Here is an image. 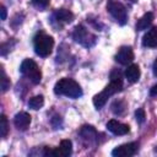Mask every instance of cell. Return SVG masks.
Segmentation results:
<instances>
[{
	"mask_svg": "<svg viewBox=\"0 0 157 157\" xmlns=\"http://www.w3.org/2000/svg\"><path fill=\"white\" fill-rule=\"evenodd\" d=\"M123 90V76L119 70H113L110 74V82L104 87L102 92L93 97V104L97 109H101L108 101V98Z\"/></svg>",
	"mask_w": 157,
	"mask_h": 157,
	"instance_id": "cell-1",
	"label": "cell"
},
{
	"mask_svg": "<svg viewBox=\"0 0 157 157\" xmlns=\"http://www.w3.org/2000/svg\"><path fill=\"white\" fill-rule=\"evenodd\" d=\"M54 93L58 96H66L69 98H78L82 96V90L75 80L64 77L55 83Z\"/></svg>",
	"mask_w": 157,
	"mask_h": 157,
	"instance_id": "cell-2",
	"label": "cell"
},
{
	"mask_svg": "<svg viewBox=\"0 0 157 157\" xmlns=\"http://www.w3.org/2000/svg\"><path fill=\"white\" fill-rule=\"evenodd\" d=\"M53 47H54V39L44 33V32H38L34 38H33V48H34V52L37 55L42 56V58H45L48 55H50L52 50H53Z\"/></svg>",
	"mask_w": 157,
	"mask_h": 157,
	"instance_id": "cell-3",
	"label": "cell"
},
{
	"mask_svg": "<svg viewBox=\"0 0 157 157\" xmlns=\"http://www.w3.org/2000/svg\"><path fill=\"white\" fill-rule=\"evenodd\" d=\"M20 71L25 77H27L34 85H38L42 80V72L38 65L36 64V61L32 59H25L20 66Z\"/></svg>",
	"mask_w": 157,
	"mask_h": 157,
	"instance_id": "cell-4",
	"label": "cell"
},
{
	"mask_svg": "<svg viewBox=\"0 0 157 157\" xmlns=\"http://www.w3.org/2000/svg\"><path fill=\"white\" fill-rule=\"evenodd\" d=\"M107 10H108V12L113 16V18L119 25L124 26L126 23V21H128V12H126L125 6L121 2L115 1V0H108Z\"/></svg>",
	"mask_w": 157,
	"mask_h": 157,
	"instance_id": "cell-5",
	"label": "cell"
},
{
	"mask_svg": "<svg viewBox=\"0 0 157 157\" xmlns=\"http://www.w3.org/2000/svg\"><path fill=\"white\" fill-rule=\"evenodd\" d=\"M72 38L75 42L80 43L81 45H83L86 48H90L96 43V37L92 33H90L82 25H78L75 27V29L72 32Z\"/></svg>",
	"mask_w": 157,
	"mask_h": 157,
	"instance_id": "cell-6",
	"label": "cell"
},
{
	"mask_svg": "<svg viewBox=\"0 0 157 157\" xmlns=\"http://www.w3.org/2000/svg\"><path fill=\"white\" fill-rule=\"evenodd\" d=\"M72 153V142L70 140H61L60 145L53 150L49 147L44 148V156H53V157H69Z\"/></svg>",
	"mask_w": 157,
	"mask_h": 157,
	"instance_id": "cell-7",
	"label": "cell"
},
{
	"mask_svg": "<svg viewBox=\"0 0 157 157\" xmlns=\"http://www.w3.org/2000/svg\"><path fill=\"white\" fill-rule=\"evenodd\" d=\"M137 150H139V144L129 142V144H124L115 147L112 151V155L114 157H130V156H134L137 152Z\"/></svg>",
	"mask_w": 157,
	"mask_h": 157,
	"instance_id": "cell-8",
	"label": "cell"
},
{
	"mask_svg": "<svg viewBox=\"0 0 157 157\" xmlns=\"http://www.w3.org/2000/svg\"><path fill=\"white\" fill-rule=\"evenodd\" d=\"M132 59H134V52H132L131 47H128V45L121 47L118 50V53L115 54V61H118L121 65L130 64L132 61Z\"/></svg>",
	"mask_w": 157,
	"mask_h": 157,
	"instance_id": "cell-9",
	"label": "cell"
},
{
	"mask_svg": "<svg viewBox=\"0 0 157 157\" xmlns=\"http://www.w3.org/2000/svg\"><path fill=\"white\" fill-rule=\"evenodd\" d=\"M107 129L114 135H125L130 131V126L128 124H123L115 119H110L107 123Z\"/></svg>",
	"mask_w": 157,
	"mask_h": 157,
	"instance_id": "cell-10",
	"label": "cell"
},
{
	"mask_svg": "<svg viewBox=\"0 0 157 157\" xmlns=\"http://www.w3.org/2000/svg\"><path fill=\"white\" fill-rule=\"evenodd\" d=\"M53 18L59 23V25H66L72 22L74 20V13L70 10L66 9H59L53 13Z\"/></svg>",
	"mask_w": 157,
	"mask_h": 157,
	"instance_id": "cell-11",
	"label": "cell"
},
{
	"mask_svg": "<svg viewBox=\"0 0 157 157\" xmlns=\"http://www.w3.org/2000/svg\"><path fill=\"white\" fill-rule=\"evenodd\" d=\"M13 124L18 130H27L31 124V115L26 112H20L13 118Z\"/></svg>",
	"mask_w": 157,
	"mask_h": 157,
	"instance_id": "cell-12",
	"label": "cell"
},
{
	"mask_svg": "<svg viewBox=\"0 0 157 157\" xmlns=\"http://www.w3.org/2000/svg\"><path fill=\"white\" fill-rule=\"evenodd\" d=\"M142 45L147 48L157 47V27H151L150 29H147L142 38Z\"/></svg>",
	"mask_w": 157,
	"mask_h": 157,
	"instance_id": "cell-13",
	"label": "cell"
},
{
	"mask_svg": "<svg viewBox=\"0 0 157 157\" xmlns=\"http://www.w3.org/2000/svg\"><path fill=\"white\" fill-rule=\"evenodd\" d=\"M140 75H141V72H140V67H139L137 64H130V65H128V67L125 70V77H126V80L130 83L137 82L139 78H140Z\"/></svg>",
	"mask_w": 157,
	"mask_h": 157,
	"instance_id": "cell-14",
	"label": "cell"
},
{
	"mask_svg": "<svg viewBox=\"0 0 157 157\" xmlns=\"http://www.w3.org/2000/svg\"><path fill=\"white\" fill-rule=\"evenodd\" d=\"M80 135L82 136V139H83L85 141H88V144H90V142H94V141H96L97 131L94 130L93 126H91V125H85V126L81 128Z\"/></svg>",
	"mask_w": 157,
	"mask_h": 157,
	"instance_id": "cell-15",
	"label": "cell"
},
{
	"mask_svg": "<svg viewBox=\"0 0 157 157\" xmlns=\"http://www.w3.org/2000/svg\"><path fill=\"white\" fill-rule=\"evenodd\" d=\"M152 21H153V13L152 12H146L141 18H139V21L136 23V29L137 31L147 29L151 26Z\"/></svg>",
	"mask_w": 157,
	"mask_h": 157,
	"instance_id": "cell-16",
	"label": "cell"
},
{
	"mask_svg": "<svg viewBox=\"0 0 157 157\" xmlns=\"http://www.w3.org/2000/svg\"><path fill=\"white\" fill-rule=\"evenodd\" d=\"M43 104H44V97H43L42 94L34 96V97H32V98L28 101L29 108H32V109H34V110L40 109V108L43 107Z\"/></svg>",
	"mask_w": 157,
	"mask_h": 157,
	"instance_id": "cell-17",
	"label": "cell"
},
{
	"mask_svg": "<svg viewBox=\"0 0 157 157\" xmlns=\"http://www.w3.org/2000/svg\"><path fill=\"white\" fill-rule=\"evenodd\" d=\"M112 110H113L114 114H118V115L123 114L124 110H125V103L123 101H115L112 104Z\"/></svg>",
	"mask_w": 157,
	"mask_h": 157,
	"instance_id": "cell-18",
	"label": "cell"
},
{
	"mask_svg": "<svg viewBox=\"0 0 157 157\" xmlns=\"http://www.w3.org/2000/svg\"><path fill=\"white\" fill-rule=\"evenodd\" d=\"M0 120H1V125H0L1 137H6V135H7V132H9V123H7V118L2 114Z\"/></svg>",
	"mask_w": 157,
	"mask_h": 157,
	"instance_id": "cell-19",
	"label": "cell"
},
{
	"mask_svg": "<svg viewBox=\"0 0 157 157\" xmlns=\"http://www.w3.org/2000/svg\"><path fill=\"white\" fill-rule=\"evenodd\" d=\"M1 75H2V78H1V90L2 92H6L9 88H10V80L7 78L6 74L4 70H1Z\"/></svg>",
	"mask_w": 157,
	"mask_h": 157,
	"instance_id": "cell-20",
	"label": "cell"
},
{
	"mask_svg": "<svg viewBox=\"0 0 157 157\" xmlns=\"http://www.w3.org/2000/svg\"><path fill=\"white\" fill-rule=\"evenodd\" d=\"M49 1H50V0H32V4H33V6H36L37 9L42 10V9H45V7L49 5Z\"/></svg>",
	"mask_w": 157,
	"mask_h": 157,
	"instance_id": "cell-21",
	"label": "cell"
},
{
	"mask_svg": "<svg viewBox=\"0 0 157 157\" xmlns=\"http://www.w3.org/2000/svg\"><path fill=\"white\" fill-rule=\"evenodd\" d=\"M135 117H136V120H137L140 124H142V123L145 121V118H146L145 110H144L142 108H139V109L135 112Z\"/></svg>",
	"mask_w": 157,
	"mask_h": 157,
	"instance_id": "cell-22",
	"label": "cell"
},
{
	"mask_svg": "<svg viewBox=\"0 0 157 157\" xmlns=\"http://www.w3.org/2000/svg\"><path fill=\"white\" fill-rule=\"evenodd\" d=\"M150 94H151V96H157V83L153 85V86L151 87V90H150Z\"/></svg>",
	"mask_w": 157,
	"mask_h": 157,
	"instance_id": "cell-23",
	"label": "cell"
},
{
	"mask_svg": "<svg viewBox=\"0 0 157 157\" xmlns=\"http://www.w3.org/2000/svg\"><path fill=\"white\" fill-rule=\"evenodd\" d=\"M0 11H1V20H6V7L4 5L1 6V10Z\"/></svg>",
	"mask_w": 157,
	"mask_h": 157,
	"instance_id": "cell-24",
	"label": "cell"
},
{
	"mask_svg": "<svg viewBox=\"0 0 157 157\" xmlns=\"http://www.w3.org/2000/svg\"><path fill=\"white\" fill-rule=\"evenodd\" d=\"M152 70H153V75L157 76V59L153 61V65H152Z\"/></svg>",
	"mask_w": 157,
	"mask_h": 157,
	"instance_id": "cell-25",
	"label": "cell"
}]
</instances>
